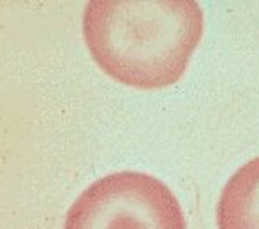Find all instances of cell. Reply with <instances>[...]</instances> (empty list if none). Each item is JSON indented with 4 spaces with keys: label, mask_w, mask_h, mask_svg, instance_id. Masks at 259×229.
<instances>
[{
    "label": "cell",
    "mask_w": 259,
    "mask_h": 229,
    "mask_svg": "<svg viewBox=\"0 0 259 229\" xmlns=\"http://www.w3.org/2000/svg\"><path fill=\"white\" fill-rule=\"evenodd\" d=\"M202 33L204 12L194 0H92L83 14L99 68L140 90L180 81Z\"/></svg>",
    "instance_id": "1"
},
{
    "label": "cell",
    "mask_w": 259,
    "mask_h": 229,
    "mask_svg": "<svg viewBox=\"0 0 259 229\" xmlns=\"http://www.w3.org/2000/svg\"><path fill=\"white\" fill-rule=\"evenodd\" d=\"M64 229H187L177 197L157 178L124 170L100 178L71 205Z\"/></svg>",
    "instance_id": "2"
},
{
    "label": "cell",
    "mask_w": 259,
    "mask_h": 229,
    "mask_svg": "<svg viewBox=\"0 0 259 229\" xmlns=\"http://www.w3.org/2000/svg\"><path fill=\"white\" fill-rule=\"evenodd\" d=\"M218 229H259V157L225 185L216 209Z\"/></svg>",
    "instance_id": "3"
}]
</instances>
